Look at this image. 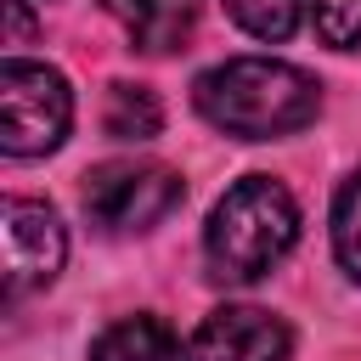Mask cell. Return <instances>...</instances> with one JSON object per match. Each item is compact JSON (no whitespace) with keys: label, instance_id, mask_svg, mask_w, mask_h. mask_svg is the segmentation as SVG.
I'll use <instances>...</instances> for the list:
<instances>
[{"label":"cell","instance_id":"obj_1","mask_svg":"<svg viewBox=\"0 0 361 361\" xmlns=\"http://www.w3.org/2000/svg\"><path fill=\"white\" fill-rule=\"evenodd\" d=\"M192 102L214 130H226L237 141H271V135L305 130L322 113V85L293 62L231 56V62L197 73Z\"/></svg>","mask_w":361,"mask_h":361},{"label":"cell","instance_id":"obj_2","mask_svg":"<svg viewBox=\"0 0 361 361\" xmlns=\"http://www.w3.org/2000/svg\"><path fill=\"white\" fill-rule=\"evenodd\" d=\"M299 243V203L271 175H243L203 226V259L214 282H259Z\"/></svg>","mask_w":361,"mask_h":361},{"label":"cell","instance_id":"obj_3","mask_svg":"<svg viewBox=\"0 0 361 361\" xmlns=\"http://www.w3.org/2000/svg\"><path fill=\"white\" fill-rule=\"evenodd\" d=\"M73 90L56 68L11 56L0 68V147L6 158H39L68 141Z\"/></svg>","mask_w":361,"mask_h":361},{"label":"cell","instance_id":"obj_4","mask_svg":"<svg viewBox=\"0 0 361 361\" xmlns=\"http://www.w3.org/2000/svg\"><path fill=\"white\" fill-rule=\"evenodd\" d=\"M186 197L180 175L169 164H152V158H113V164H96L79 186V203L90 214V226L124 237V231H147L158 226L164 214H175Z\"/></svg>","mask_w":361,"mask_h":361},{"label":"cell","instance_id":"obj_5","mask_svg":"<svg viewBox=\"0 0 361 361\" xmlns=\"http://www.w3.org/2000/svg\"><path fill=\"white\" fill-rule=\"evenodd\" d=\"M0 243H6V288L28 293V288H51L62 259H68V231L56 220L51 203L34 197H6L0 209Z\"/></svg>","mask_w":361,"mask_h":361},{"label":"cell","instance_id":"obj_6","mask_svg":"<svg viewBox=\"0 0 361 361\" xmlns=\"http://www.w3.org/2000/svg\"><path fill=\"white\" fill-rule=\"evenodd\" d=\"M293 333L259 305H220L192 333V361H288Z\"/></svg>","mask_w":361,"mask_h":361},{"label":"cell","instance_id":"obj_7","mask_svg":"<svg viewBox=\"0 0 361 361\" xmlns=\"http://www.w3.org/2000/svg\"><path fill=\"white\" fill-rule=\"evenodd\" d=\"M135 51L147 56H169V51H186L192 28H197V0H102Z\"/></svg>","mask_w":361,"mask_h":361},{"label":"cell","instance_id":"obj_8","mask_svg":"<svg viewBox=\"0 0 361 361\" xmlns=\"http://www.w3.org/2000/svg\"><path fill=\"white\" fill-rule=\"evenodd\" d=\"M90 361H192V344L164 316H124L90 344Z\"/></svg>","mask_w":361,"mask_h":361},{"label":"cell","instance_id":"obj_9","mask_svg":"<svg viewBox=\"0 0 361 361\" xmlns=\"http://www.w3.org/2000/svg\"><path fill=\"white\" fill-rule=\"evenodd\" d=\"M102 130L113 141H152L164 130V107L147 85H113L107 107H102Z\"/></svg>","mask_w":361,"mask_h":361},{"label":"cell","instance_id":"obj_10","mask_svg":"<svg viewBox=\"0 0 361 361\" xmlns=\"http://www.w3.org/2000/svg\"><path fill=\"white\" fill-rule=\"evenodd\" d=\"M226 11H231V23H237L243 34L282 45V39L299 28V11H305V0H226Z\"/></svg>","mask_w":361,"mask_h":361},{"label":"cell","instance_id":"obj_11","mask_svg":"<svg viewBox=\"0 0 361 361\" xmlns=\"http://www.w3.org/2000/svg\"><path fill=\"white\" fill-rule=\"evenodd\" d=\"M333 254H338V265L361 282V169L338 186V197H333Z\"/></svg>","mask_w":361,"mask_h":361},{"label":"cell","instance_id":"obj_12","mask_svg":"<svg viewBox=\"0 0 361 361\" xmlns=\"http://www.w3.org/2000/svg\"><path fill=\"white\" fill-rule=\"evenodd\" d=\"M316 34L333 51H361V0H316Z\"/></svg>","mask_w":361,"mask_h":361}]
</instances>
